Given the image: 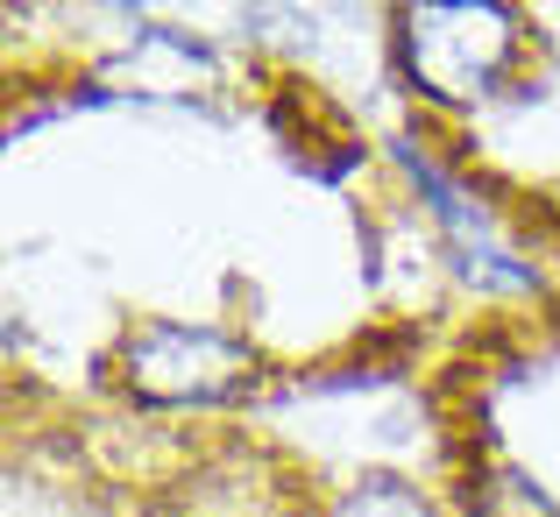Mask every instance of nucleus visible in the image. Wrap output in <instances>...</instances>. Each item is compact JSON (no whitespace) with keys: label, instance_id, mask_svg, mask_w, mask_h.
<instances>
[{"label":"nucleus","instance_id":"1","mask_svg":"<svg viewBox=\"0 0 560 517\" xmlns=\"http://www.w3.org/2000/svg\"><path fill=\"white\" fill-rule=\"evenodd\" d=\"M518 57L511 0H411L405 64L433 99H482Z\"/></svg>","mask_w":560,"mask_h":517},{"label":"nucleus","instance_id":"2","mask_svg":"<svg viewBox=\"0 0 560 517\" xmlns=\"http://www.w3.org/2000/svg\"><path fill=\"white\" fill-rule=\"evenodd\" d=\"M248 376H256V354L213 327L164 319L128 341V383L156 404H213V397H234Z\"/></svg>","mask_w":560,"mask_h":517},{"label":"nucleus","instance_id":"3","mask_svg":"<svg viewBox=\"0 0 560 517\" xmlns=\"http://www.w3.org/2000/svg\"><path fill=\"white\" fill-rule=\"evenodd\" d=\"M334 517H433V510H425L419 496L405 490V482H362V490L348 496Z\"/></svg>","mask_w":560,"mask_h":517}]
</instances>
